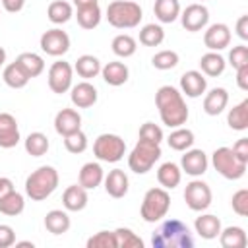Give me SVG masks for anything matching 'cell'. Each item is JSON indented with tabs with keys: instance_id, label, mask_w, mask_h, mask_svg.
<instances>
[{
	"instance_id": "cell-1",
	"label": "cell",
	"mask_w": 248,
	"mask_h": 248,
	"mask_svg": "<svg viewBox=\"0 0 248 248\" xmlns=\"http://www.w3.org/2000/svg\"><path fill=\"white\" fill-rule=\"evenodd\" d=\"M155 105L159 108L161 122L169 128H178L188 120V107L182 93L172 85H163L155 93Z\"/></svg>"
},
{
	"instance_id": "cell-41",
	"label": "cell",
	"mask_w": 248,
	"mask_h": 248,
	"mask_svg": "<svg viewBox=\"0 0 248 248\" xmlns=\"http://www.w3.org/2000/svg\"><path fill=\"white\" fill-rule=\"evenodd\" d=\"M114 236H116V248H143V240L126 227H118L114 229Z\"/></svg>"
},
{
	"instance_id": "cell-26",
	"label": "cell",
	"mask_w": 248,
	"mask_h": 248,
	"mask_svg": "<svg viewBox=\"0 0 248 248\" xmlns=\"http://www.w3.org/2000/svg\"><path fill=\"white\" fill-rule=\"evenodd\" d=\"M219 242H221L223 248H244L248 244V238H246V232H244L242 227L231 225V227L221 229Z\"/></svg>"
},
{
	"instance_id": "cell-39",
	"label": "cell",
	"mask_w": 248,
	"mask_h": 248,
	"mask_svg": "<svg viewBox=\"0 0 248 248\" xmlns=\"http://www.w3.org/2000/svg\"><path fill=\"white\" fill-rule=\"evenodd\" d=\"M50 143H48V138L43 134V132H31L27 138H25V151L31 155V157H43L46 151H48Z\"/></svg>"
},
{
	"instance_id": "cell-5",
	"label": "cell",
	"mask_w": 248,
	"mask_h": 248,
	"mask_svg": "<svg viewBox=\"0 0 248 248\" xmlns=\"http://www.w3.org/2000/svg\"><path fill=\"white\" fill-rule=\"evenodd\" d=\"M159 157H161V143L138 140V143L134 145V149L128 155V167L136 174H145L153 169V165L159 161Z\"/></svg>"
},
{
	"instance_id": "cell-48",
	"label": "cell",
	"mask_w": 248,
	"mask_h": 248,
	"mask_svg": "<svg viewBox=\"0 0 248 248\" xmlns=\"http://www.w3.org/2000/svg\"><path fill=\"white\" fill-rule=\"evenodd\" d=\"M16 244V231L6 225V223H0V248H10Z\"/></svg>"
},
{
	"instance_id": "cell-54",
	"label": "cell",
	"mask_w": 248,
	"mask_h": 248,
	"mask_svg": "<svg viewBox=\"0 0 248 248\" xmlns=\"http://www.w3.org/2000/svg\"><path fill=\"white\" fill-rule=\"evenodd\" d=\"M76 8H83V6H93V4H99V0H72Z\"/></svg>"
},
{
	"instance_id": "cell-6",
	"label": "cell",
	"mask_w": 248,
	"mask_h": 248,
	"mask_svg": "<svg viewBox=\"0 0 248 248\" xmlns=\"http://www.w3.org/2000/svg\"><path fill=\"white\" fill-rule=\"evenodd\" d=\"M211 165L213 169L227 180H238L244 176L246 172V165L242 159L236 157V153L232 151V147H217L211 155Z\"/></svg>"
},
{
	"instance_id": "cell-3",
	"label": "cell",
	"mask_w": 248,
	"mask_h": 248,
	"mask_svg": "<svg viewBox=\"0 0 248 248\" xmlns=\"http://www.w3.org/2000/svg\"><path fill=\"white\" fill-rule=\"evenodd\" d=\"M58 170L50 165H43L37 170H33L25 180V194L33 202L46 200L56 188H58Z\"/></svg>"
},
{
	"instance_id": "cell-8",
	"label": "cell",
	"mask_w": 248,
	"mask_h": 248,
	"mask_svg": "<svg viewBox=\"0 0 248 248\" xmlns=\"http://www.w3.org/2000/svg\"><path fill=\"white\" fill-rule=\"evenodd\" d=\"M126 153V141L116 134H101L93 143V155L105 163H116Z\"/></svg>"
},
{
	"instance_id": "cell-13",
	"label": "cell",
	"mask_w": 248,
	"mask_h": 248,
	"mask_svg": "<svg viewBox=\"0 0 248 248\" xmlns=\"http://www.w3.org/2000/svg\"><path fill=\"white\" fill-rule=\"evenodd\" d=\"M207 165H209V159L207 155L202 151V149H186L182 159H180V170L190 174V176H202L205 170H207Z\"/></svg>"
},
{
	"instance_id": "cell-38",
	"label": "cell",
	"mask_w": 248,
	"mask_h": 248,
	"mask_svg": "<svg viewBox=\"0 0 248 248\" xmlns=\"http://www.w3.org/2000/svg\"><path fill=\"white\" fill-rule=\"evenodd\" d=\"M112 52L116 54V56H120V58H130V56H134L136 54V50H138V43H136V39L132 37V35H128V33H120V35H116L114 39H112Z\"/></svg>"
},
{
	"instance_id": "cell-34",
	"label": "cell",
	"mask_w": 248,
	"mask_h": 248,
	"mask_svg": "<svg viewBox=\"0 0 248 248\" xmlns=\"http://www.w3.org/2000/svg\"><path fill=\"white\" fill-rule=\"evenodd\" d=\"M227 124H229V128H232L236 132H244L248 128V99L240 101L238 105H234L229 110Z\"/></svg>"
},
{
	"instance_id": "cell-15",
	"label": "cell",
	"mask_w": 248,
	"mask_h": 248,
	"mask_svg": "<svg viewBox=\"0 0 248 248\" xmlns=\"http://www.w3.org/2000/svg\"><path fill=\"white\" fill-rule=\"evenodd\" d=\"M207 89V79L202 72L198 70H188L182 74L180 78V93L190 97V99H198L205 93Z\"/></svg>"
},
{
	"instance_id": "cell-21",
	"label": "cell",
	"mask_w": 248,
	"mask_h": 248,
	"mask_svg": "<svg viewBox=\"0 0 248 248\" xmlns=\"http://www.w3.org/2000/svg\"><path fill=\"white\" fill-rule=\"evenodd\" d=\"M87 202V190L81 184H72L62 194V205L66 207V211H81L85 209Z\"/></svg>"
},
{
	"instance_id": "cell-24",
	"label": "cell",
	"mask_w": 248,
	"mask_h": 248,
	"mask_svg": "<svg viewBox=\"0 0 248 248\" xmlns=\"http://www.w3.org/2000/svg\"><path fill=\"white\" fill-rule=\"evenodd\" d=\"M105 178V172H103V167L99 163H85L81 169H79V174H78V180L79 184L85 188V190H95Z\"/></svg>"
},
{
	"instance_id": "cell-14",
	"label": "cell",
	"mask_w": 248,
	"mask_h": 248,
	"mask_svg": "<svg viewBox=\"0 0 248 248\" xmlns=\"http://www.w3.org/2000/svg\"><path fill=\"white\" fill-rule=\"evenodd\" d=\"M203 45L213 50V52H219L223 48H227L231 45V29L227 23H213L205 29L203 33Z\"/></svg>"
},
{
	"instance_id": "cell-22",
	"label": "cell",
	"mask_w": 248,
	"mask_h": 248,
	"mask_svg": "<svg viewBox=\"0 0 248 248\" xmlns=\"http://www.w3.org/2000/svg\"><path fill=\"white\" fill-rule=\"evenodd\" d=\"M194 229H196V232L202 238L213 240V238L219 236V232H221L223 227H221V219L217 215H213V213H202L200 217H196Z\"/></svg>"
},
{
	"instance_id": "cell-55",
	"label": "cell",
	"mask_w": 248,
	"mask_h": 248,
	"mask_svg": "<svg viewBox=\"0 0 248 248\" xmlns=\"http://www.w3.org/2000/svg\"><path fill=\"white\" fill-rule=\"evenodd\" d=\"M4 62H6V50L0 46V66H4Z\"/></svg>"
},
{
	"instance_id": "cell-17",
	"label": "cell",
	"mask_w": 248,
	"mask_h": 248,
	"mask_svg": "<svg viewBox=\"0 0 248 248\" xmlns=\"http://www.w3.org/2000/svg\"><path fill=\"white\" fill-rule=\"evenodd\" d=\"M19 126L14 114L0 112V147L12 149L19 143Z\"/></svg>"
},
{
	"instance_id": "cell-7",
	"label": "cell",
	"mask_w": 248,
	"mask_h": 248,
	"mask_svg": "<svg viewBox=\"0 0 248 248\" xmlns=\"http://www.w3.org/2000/svg\"><path fill=\"white\" fill-rule=\"evenodd\" d=\"M170 207V196L165 188H149L143 196L140 215L145 223H157L161 221Z\"/></svg>"
},
{
	"instance_id": "cell-56",
	"label": "cell",
	"mask_w": 248,
	"mask_h": 248,
	"mask_svg": "<svg viewBox=\"0 0 248 248\" xmlns=\"http://www.w3.org/2000/svg\"><path fill=\"white\" fill-rule=\"evenodd\" d=\"M200 2H203V0H200Z\"/></svg>"
},
{
	"instance_id": "cell-45",
	"label": "cell",
	"mask_w": 248,
	"mask_h": 248,
	"mask_svg": "<svg viewBox=\"0 0 248 248\" xmlns=\"http://www.w3.org/2000/svg\"><path fill=\"white\" fill-rule=\"evenodd\" d=\"M231 205H232V211L240 217H246L248 215V190L246 188H240L232 194L231 198Z\"/></svg>"
},
{
	"instance_id": "cell-42",
	"label": "cell",
	"mask_w": 248,
	"mask_h": 248,
	"mask_svg": "<svg viewBox=\"0 0 248 248\" xmlns=\"http://www.w3.org/2000/svg\"><path fill=\"white\" fill-rule=\"evenodd\" d=\"M151 64L157 70H172L178 64V52H174V50H159V52L153 54Z\"/></svg>"
},
{
	"instance_id": "cell-52",
	"label": "cell",
	"mask_w": 248,
	"mask_h": 248,
	"mask_svg": "<svg viewBox=\"0 0 248 248\" xmlns=\"http://www.w3.org/2000/svg\"><path fill=\"white\" fill-rule=\"evenodd\" d=\"M236 35L242 41H248V16H240L236 21Z\"/></svg>"
},
{
	"instance_id": "cell-2",
	"label": "cell",
	"mask_w": 248,
	"mask_h": 248,
	"mask_svg": "<svg viewBox=\"0 0 248 248\" xmlns=\"http://www.w3.org/2000/svg\"><path fill=\"white\" fill-rule=\"evenodd\" d=\"M151 244L153 248H192L194 236L180 219H167L151 234Z\"/></svg>"
},
{
	"instance_id": "cell-31",
	"label": "cell",
	"mask_w": 248,
	"mask_h": 248,
	"mask_svg": "<svg viewBox=\"0 0 248 248\" xmlns=\"http://www.w3.org/2000/svg\"><path fill=\"white\" fill-rule=\"evenodd\" d=\"M16 62L21 66V70L29 76V78H37L45 72V60L43 56H39L37 52H21Z\"/></svg>"
},
{
	"instance_id": "cell-36",
	"label": "cell",
	"mask_w": 248,
	"mask_h": 248,
	"mask_svg": "<svg viewBox=\"0 0 248 248\" xmlns=\"http://www.w3.org/2000/svg\"><path fill=\"white\" fill-rule=\"evenodd\" d=\"M25 209V198L23 194H19L17 190H12L8 196H4L0 200V213L8 215V217H16Z\"/></svg>"
},
{
	"instance_id": "cell-35",
	"label": "cell",
	"mask_w": 248,
	"mask_h": 248,
	"mask_svg": "<svg viewBox=\"0 0 248 248\" xmlns=\"http://www.w3.org/2000/svg\"><path fill=\"white\" fill-rule=\"evenodd\" d=\"M194 141H196L194 140V132L188 130V128H182V126L174 128L167 138L169 147L174 149V151H186V149H190L194 145Z\"/></svg>"
},
{
	"instance_id": "cell-28",
	"label": "cell",
	"mask_w": 248,
	"mask_h": 248,
	"mask_svg": "<svg viewBox=\"0 0 248 248\" xmlns=\"http://www.w3.org/2000/svg\"><path fill=\"white\" fill-rule=\"evenodd\" d=\"M225 66H227L225 58H223L219 52H213V50L205 52V54L200 58V70H202L203 76H209V78L221 76V74L225 72Z\"/></svg>"
},
{
	"instance_id": "cell-44",
	"label": "cell",
	"mask_w": 248,
	"mask_h": 248,
	"mask_svg": "<svg viewBox=\"0 0 248 248\" xmlns=\"http://www.w3.org/2000/svg\"><path fill=\"white\" fill-rule=\"evenodd\" d=\"M87 248H116L114 231H99L87 238Z\"/></svg>"
},
{
	"instance_id": "cell-40",
	"label": "cell",
	"mask_w": 248,
	"mask_h": 248,
	"mask_svg": "<svg viewBox=\"0 0 248 248\" xmlns=\"http://www.w3.org/2000/svg\"><path fill=\"white\" fill-rule=\"evenodd\" d=\"M165 41V31L157 23H147L140 29V43L143 46H159Z\"/></svg>"
},
{
	"instance_id": "cell-19",
	"label": "cell",
	"mask_w": 248,
	"mask_h": 248,
	"mask_svg": "<svg viewBox=\"0 0 248 248\" xmlns=\"http://www.w3.org/2000/svg\"><path fill=\"white\" fill-rule=\"evenodd\" d=\"M105 182V190L110 198H124L128 194V188H130V180H128V174L122 170V169H112L108 170V174L103 178Z\"/></svg>"
},
{
	"instance_id": "cell-32",
	"label": "cell",
	"mask_w": 248,
	"mask_h": 248,
	"mask_svg": "<svg viewBox=\"0 0 248 248\" xmlns=\"http://www.w3.org/2000/svg\"><path fill=\"white\" fill-rule=\"evenodd\" d=\"M46 16H48V19H50L54 25H62V23H66V21L72 19L74 8H72V4L66 2V0H54V2L48 4Z\"/></svg>"
},
{
	"instance_id": "cell-27",
	"label": "cell",
	"mask_w": 248,
	"mask_h": 248,
	"mask_svg": "<svg viewBox=\"0 0 248 248\" xmlns=\"http://www.w3.org/2000/svg\"><path fill=\"white\" fill-rule=\"evenodd\" d=\"M153 14L161 23H172L180 16V2L178 0H155Z\"/></svg>"
},
{
	"instance_id": "cell-50",
	"label": "cell",
	"mask_w": 248,
	"mask_h": 248,
	"mask_svg": "<svg viewBox=\"0 0 248 248\" xmlns=\"http://www.w3.org/2000/svg\"><path fill=\"white\" fill-rule=\"evenodd\" d=\"M0 4H2V8H4L6 12H10V14H17V12L23 10L25 0H0Z\"/></svg>"
},
{
	"instance_id": "cell-11",
	"label": "cell",
	"mask_w": 248,
	"mask_h": 248,
	"mask_svg": "<svg viewBox=\"0 0 248 248\" xmlns=\"http://www.w3.org/2000/svg\"><path fill=\"white\" fill-rule=\"evenodd\" d=\"M39 45H41V50L46 52L48 56H62L70 50V37L66 31L52 27L41 35Z\"/></svg>"
},
{
	"instance_id": "cell-37",
	"label": "cell",
	"mask_w": 248,
	"mask_h": 248,
	"mask_svg": "<svg viewBox=\"0 0 248 248\" xmlns=\"http://www.w3.org/2000/svg\"><path fill=\"white\" fill-rule=\"evenodd\" d=\"M76 17H78L79 27H83V29H95V27L101 23L103 14H101L99 4H93V6H83V8H78Z\"/></svg>"
},
{
	"instance_id": "cell-20",
	"label": "cell",
	"mask_w": 248,
	"mask_h": 248,
	"mask_svg": "<svg viewBox=\"0 0 248 248\" xmlns=\"http://www.w3.org/2000/svg\"><path fill=\"white\" fill-rule=\"evenodd\" d=\"M229 105V93L225 87H213L209 93L203 97V112L209 116L221 114Z\"/></svg>"
},
{
	"instance_id": "cell-23",
	"label": "cell",
	"mask_w": 248,
	"mask_h": 248,
	"mask_svg": "<svg viewBox=\"0 0 248 248\" xmlns=\"http://www.w3.org/2000/svg\"><path fill=\"white\" fill-rule=\"evenodd\" d=\"M101 76L103 79L112 85V87H118V85H124L128 81V76H130V70L124 62H118V60H112V62H107L103 68H101Z\"/></svg>"
},
{
	"instance_id": "cell-9",
	"label": "cell",
	"mask_w": 248,
	"mask_h": 248,
	"mask_svg": "<svg viewBox=\"0 0 248 248\" xmlns=\"http://www.w3.org/2000/svg\"><path fill=\"white\" fill-rule=\"evenodd\" d=\"M213 194L207 182L194 178L192 182L186 184L184 188V202L192 211H205L211 205Z\"/></svg>"
},
{
	"instance_id": "cell-18",
	"label": "cell",
	"mask_w": 248,
	"mask_h": 248,
	"mask_svg": "<svg viewBox=\"0 0 248 248\" xmlns=\"http://www.w3.org/2000/svg\"><path fill=\"white\" fill-rule=\"evenodd\" d=\"M54 130L62 138L72 134V132L81 130V116H79V112L76 108H62V110H58L56 116H54Z\"/></svg>"
},
{
	"instance_id": "cell-49",
	"label": "cell",
	"mask_w": 248,
	"mask_h": 248,
	"mask_svg": "<svg viewBox=\"0 0 248 248\" xmlns=\"http://www.w3.org/2000/svg\"><path fill=\"white\" fill-rule=\"evenodd\" d=\"M232 151L236 153L238 159H242L244 163H248V138H240V140L232 145Z\"/></svg>"
},
{
	"instance_id": "cell-4",
	"label": "cell",
	"mask_w": 248,
	"mask_h": 248,
	"mask_svg": "<svg viewBox=\"0 0 248 248\" xmlns=\"http://www.w3.org/2000/svg\"><path fill=\"white\" fill-rule=\"evenodd\" d=\"M143 17L141 6L132 0H112L107 6V19L116 29H132L138 27Z\"/></svg>"
},
{
	"instance_id": "cell-53",
	"label": "cell",
	"mask_w": 248,
	"mask_h": 248,
	"mask_svg": "<svg viewBox=\"0 0 248 248\" xmlns=\"http://www.w3.org/2000/svg\"><path fill=\"white\" fill-rule=\"evenodd\" d=\"M12 190H16V188H14V182H12L8 176H0V200H2L4 196H8Z\"/></svg>"
},
{
	"instance_id": "cell-10",
	"label": "cell",
	"mask_w": 248,
	"mask_h": 248,
	"mask_svg": "<svg viewBox=\"0 0 248 248\" xmlns=\"http://www.w3.org/2000/svg\"><path fill=\"white\" fill-rule=\"evenodd\" d=\"M48 87L52 93H66L70 91L72 87V79H74V68L70 66V62H64V60H58L54 62L50 68H48Z\"/></svg>"
},
{
	"instance_id": "cell-33",
	"label": "cell",
	"mask_w": 248,
	"mask_h": 248,
	"mask_svg": "<svg viewBox=\"0 0 248 248\" xmlns=\"http://www.w3.org/2000/svg\"><path fill=\"white\" fill-rule=\"evenodd\" d=\"M2 78H4V83H6L8 87H12V89H21V87H25V85L29 83V79H31V78L21 70V66H19L17 62H10V64L4 68Z\"/></svg>"
},
{
	"instance_id": "cell-51",
	"label": "cell",
	"mask_w": 248,
	"mask_h": 248,
	"mask_svg": "<svg viewBox=\"0 0 248 248\" xmlns=\"http://www.w3.org/2000/svg\"><path fill=\"white\" fill-rule=\"evenodd\" d=\"M236 85L242 91H248V64L236 70Z\"/></svg>"
},
{
	"instance_id": "cell-25",
	"label": "cell",
	"mask_w": 248,
	"mask_h": 248,
	"mask_svg": "<svg viewBox=\"0 0 248 248\" xmlns=\"http://www.w3.org/2000/svg\"><path fill=\"white\" fill-rule=\"evenodd\" d=\"M157 180H159L161 188L172 190V188H176V186L180 184V180H182V170H180V167H178L176 163L167 161V163H163V165L157 169Z\"/></svg>"
},
{
	"instance_id": "cell-46",
	"label": "cell",
	"mask_w": 248,
	"mask_h": 248,
	"mask_svg": "<svg viewBox=\"0 0 248 248\" xmlns=\"http://www.w3.org/2000/svg\"><path fill=\"white\" fill-rule=\"evenodd\" d=\"M229 64H231L234 70L246 66V64H248V46H246V45H236V46H232L231 52H229Z\"/></svg>"
},
{
	"instance_id": "cell-16",
	"label": "cell",
	"mask_w": 248,
	"mask_h": 248,
	"mask_svg": "<svg viewBox=\"0 0 248 248\" xmlns=\"http://www.w3.org/2000/svg\"><path fill=\"white\" fill-rule=\"evenodd\" d=\"M70 99H72L74 107H78V108H89V107H93L97 103L99 93H97V89H95L93 83H89L87 79H83V81H79V83H76V85L70 87Z\"/></svg>"
},
{
	"instance_id": "cell-29",
	"label": "cell",
	"mask_w": 248,
	"mask_h": 248,
	"mask_svg": "<svg viewBox=\"0 0 248 248\" xmlns=\"http://www.w3.org/2000/svg\"><path fill=\"white\" fill-rule=\"evenodd\" d=\"M70 225H72L70 215L66 211H62V209H50L45 215V227L52 234H64V232H68Z\"/></svg>"
},
{
	"instance_id": "cell-30",
	"label": "cell",
	"mask_w": 248,
	"mask_h": 248,
	"mask_svg": "<svg viewBox=\"0 0 248 248\" xmlns=\"http://www.w3.org/2000/svg\"><path fill=\"white\" fill-rule=\"evenodd\" d=\"M101 62H99V58L97 56H93V54H81L78 60H76V64H74V70L78 72V76L79 78H83V79H91V78H95V76H99L101 74Z\"/></svg>"
},
{
	"instance_id": "cell-47",
	"label": "cell",
	"mask_w": 248,
	"mask_h": 248,
	"mask_svg": "<svg viewBox=\"0 0 248 248\" xmlns=\"http://www.w3.org/2000/svg\"><path fill=\"white\" fill-rule=\"evenodd\" d=\"M140 140L145 141H153V143H161L163 141V130L155 124V122H145L140 128Z\"/></svg>"
},
{
	"instance_id": "cell-12",
	"label": "cell",
	"mask_w": 248,
	"mask_h": 248,
	"mask_svg": "<svg viewBox=\"0 0 248 248\" xmlns=\"http://www.w3.org/2000/svg\"><path fill=\"white\" fill-rule=\"evenodd\" d=\"M178 17H180L182 27H184L186 31L196 33V31H202V29L209 23V10H207L202 2H196V4L186 6Z\"/></svg>"
},
{
	"instance_id": "cell-43",
	"label": "cell",
	"mask_w": 248,
	"mask_h": 248,
	"mask_svg": "<svg viewBox=\"0 0 248 248\" xmlns=\"http://www.w3.org/2000/svg\"><path fill=\"white\" fill-rule=\"evenodd\" d=\"M64 147H66L70 153H74V155L83 153V151L87 149V136H85L81 130L72 132V134L64 136Z\"/></svg>"
}]
</instances>
